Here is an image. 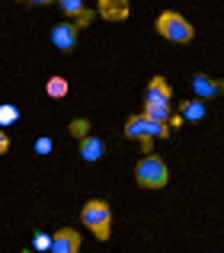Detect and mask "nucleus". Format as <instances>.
<instances>
[{
  "label": "nucleus",
  "instance_id": "obj_1",
  "mask_svg": "<svg viewBox=\"0 0 224 253\" xmlns=\"http://www.w3.org/2000/svg\"><path fill=\"white\" fill-rule=\"evenodd\" d=\"M135 179H138V186H144V189H163V186H167V179H170L167 164H163L157 154L141 157V161H138V167H135Z\"/></svg>",
  "mask_w": 224,
  "mask_h": 253
},
{
  "label": "nucleus",
  "instance_id": "obj_2",
  "mask_svg": "<svg viewBox=\"0 0 224 253\" xmlns=\"http://www.w3.org/2000/svg\"><path fill=\"white\" fill-rule=\"evenodd\" d=\"M80 218H83V224H87L100 241H106V237L112 234V209L103 202V199H93V202L83 205Z\"/></svg>",
  "mask_w": 224,
  "mask_h": 253
},
{
  "label": "nucleus",
  "instance_id": "obj_3",
  "mask_svg": "<svg viewBox=\"0 0 224 253\" xmlns=\"http://www.w3.org/2000/svg\"><path fill=\"white\" fill-rule=\"evenodd\" d=\"M125 135L138 138L144 151H154V148H150V141H154V138H167L170 135V125H157V122H150V119H144V116H131L128 122H125Z\"/></svg>",
  "mask_w": 224,
  "mask_h": 253
},
{
  "label": "nucleus",
  "instance_id": "obj_4",
  "mask_svg": "<svg viewBox=\"0 0 224 253\" xmlns=\"http://www.w3.org/2000/svg\"><path fill=\"white\" fill-rule=\"evenodd\" d=\"M157 32L163 39H170V42H192V36H195V29L180 13H160L157 16Z\"/></svg>",
  "mask_w": 224,
  "mask_h": 253
},
{
  "label": "nucleus",
  "instance_id": "obj_5",
  "mask_svg": "<svg viewBox=\"0 0 224 253\" xmlns=\"http://www.w3.org/2000/svg\"><path fill=\"white\" fill-rule=\"evenodd\" d=\"M48 253H80V234L74 228H58L51 234V250Z\"/></svg>",
  "mask_w": 224,
  "mask_h": 253
},
{
  "label": "nucleus",
  "instance_id": "obj_6",
  "mask_svg": "<svg viewBox=\"0 0 224 253\" xmlns=\"http://www.w3.org/2000/svg\"><path fill=\"white\" fill-rule=\"evenodd\" d=\"M51 42L61 51H74L77 48V26L74 23H58L55 29H51Z\"/></svg>",
  "mask_w": 224,
  "mask_h": 253
},
{
  "label": "nucleus",
  "instance_id": "obj_7",
  "mask_svg": "<svg viewBox=\"0 0 224 253\" xmlns=\"http://www.w3.org/2000/svg\"><path fill=\"white\" fill-rule=\"evenodd\" d=\"M61 13L64 16H71V23L80 29V26H87L90 19H93V10L90 6H83V3H77V0H64L61 3Z\"/></svg>",
  "mask_w": 224,
  "mask_h": 253
},
{
  "label": "nucleus",
  "instance_id": "obj_8",
  "mask_svg": "<svg viewBox=\"0 0 224 253\" xmlns=\"http://www.w3.org/2000/svg\"><path fill=\"white\" fill-rule=\"evenodd\" d=\"M192 90H195V99H215L221 93V84L218 81H212V77H205V74H195L192 77Z\"/></svg>",
  "mask_w": 224,
  "mask_h": 253
},
{
  "label": "nucleus",
  "instance_id": "obj_9",
  "mask_svg": "<svg viewBox=\"0 0 224 253\" xmlns=\"http://www.w3.org/2000/svg\"><path fill=\"white\" fill-rule=\"evenodd\" d=\"M103 151H106V144H103L100 141V138H80V157H83V161H87V164H93V161H100V157H103Z\"/></svg>",
  "mask_w": 224,
  "mask_h": 253
},
{
  "label": "nucleus",
  "instance_id": "obj_10",
  "mask_svg": "<svg viewBox=\"0 0 224 253\" xmlns=\"http://www.w3.org/2000/svg\"><path fill=\"white\" fill-rule=\"evenodd\" d=\"M144 103H170V84L163 77H154L148 84V99Z\"/></svg>",
  "mask_w": 224,
  "mask_h": 253
},
{
  "label": "nucleus",
  "instance_id": "obj_11",
  "mask_svg": "<svg viewBox=\"0 0 224 253\" xmlns=\"http://www.w3.org/2000/svg\"><path fill=\"white\" fill-rule=\"evenodd\" d=\"M100 16H106L109 23L112 19H125L128 16V3H125V0H103L100 3Z\"/></svg>",
  "mask_w": 224,
  "mask_h": 253
},
{
  "label": "nucleus",
  "instance_id": "obj_12",
  "mask_svg": "<svg viewBox=\"0 0 224 253\" xmlns=\"http://www.w3.org/2000/svg\"><path fill=\"white\" fill-rule=\"evenodd\" d=\"M144 119L157 125H170V103H144Z\"/></svg>",
  "mask_w": 224,
  "mask_h": 253
},
{
  "label": "nucleus",
  "instance_id": "obj_13",
  "mask_svg": "<svg viewBox=\"0 0 224 253\" xmlns=\"http://www.w3.org/2000/svg\"><path fill=\"white\" fill-rule=\"evenodd\" d=\"M183 119H189V122L205 119V103H202V99H189V103H183Z\"/></svg>",
  "mask_w": 224,
  "mask_h": 253
},
{
  "label": "nucleus",
  "instance_id": "obj_14",
  "mask_svg": "<svg viewBox=\"0 0 224 253\" xmlns=\"http://www.w3.org/2000/svg\"><path fill=\"white\" fill-rule=\"evenodd\" d=\"M45 90H48L51 99H61V96H68V81H64V77H51V81L45 84Z\"/></svg>",
  "mask_w": 224,
  "mask_h": 253
},
{
  "label": "nucleus",
  "instance_id": "obj_15",
  "mask_svg": "<svg viewBox=\"0 0 224 253\" xmlns=\"http://www.w3.org/2000/svg\"><path fill=\"white\" fill-rule=\"evenodd\" d=\"M19 119V109L16 106H0V125H10Z\"/></svg>",
  "mask_w": 224,
  "mask_h": 253
},
{
  "label": "nucleus",
  "instance_id": "obj_16",
  "mask_svg": "<svg viewBox=\"0 0 224 253\" xmlns=\"http://www.w3.org/2000/svg\"><path fill=\"white\" fill-rule=\"evenodd\" d=\"M71 131H74L77 138H87L90 135V122L87 119H74V122H71Z\"/></svg>",
  "mask_w": 224,
  "mask_h": 253
},
{
  "label": "nucleus",
  "instance_id": "obj_17",
  "mask_svg": "<svg viewBox=\"0 0 224 253\" xmlns=\"http://www.w3.org/2000/svg\"><path fill=\"white\" fill-rule=\"evenodd\" d=\"M36 250H51V234H36Z\"/></svg>",
  "mask_w": 224,
  "mask_h": 253
},
{
  "label": "nucleus",
  "instance_id": "obj_18",
  "mask_svg": "<svg viewBox=\"0 0 224 253\" xmlns=\"http://www.w3.org/2000/svg\"><path fill=\"white\" fill-rule=\"evenodd\" d=\"M36 151H38V154H48V151H51V138H38V141H36Z\"/></svg>",
  "mask_w": 224,
  "mask_h": 253
},
{
  "label": "nucleus",
  "instance_id": "obj_19",
  "mask_svg": "<svg viewBox=\"0 0 224 253\" xmlns=\"http://www.w3.org/2000/svg\"><path fill=\"white\" fill-rule=\"evenodd\" d=\"M6 148H10V138H6V131L3 128H0V154H3V151Z\"/></svg>",
  "mask_w": 224,
  "mask_h": 253
}]
</instances>
